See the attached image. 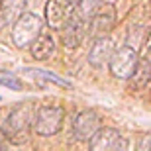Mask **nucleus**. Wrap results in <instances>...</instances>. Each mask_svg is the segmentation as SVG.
<instances>
[{
  "instance_id": "f257e3e1",
  "label": "nucleus",
  "mask_w": 151,
  "mask_h": 151,
  "mask_svg": "<svg viewBox=\"0 0 151 151\" xmlns=\"http://www.w3.org/2000/svg\"><path fill=\"white\" fill-rule=\"evenodd\" d=\"M34 118H35V108L32 102L16 106L4 120V126H2L4 139L14 143V145H24L29 139Z\"/></svg>"
},
{
  "instance_id": "f03ea898",
  "label": "nucleus",
  "mask_w": 151,
  "mask_h": 151,
  "mask_svg": "<svg viewBox=\"0 0 151 151\" xmlns=\"http://www.w3.org/2000/svg\"><path fill=\"white\" fill-rule=\"evenodd\" d=\"M43 32V20L34 12H24L12 26V43L16 47H29V43Z\"/></svg>"
},
{
  "instance_id": "7ed1b4c3",
  "label": "nucleus",
  "mask_w": 151,
  "mask_h": 151,
  "mask_svg": "<svg viewBox=\"0 0 151 151\" xmlns=\"http://www.w3.org/2000/svg\"><path fill=\"white\" fill-rule=\"evenodd\" d=\"M63 120H65V112L59 106H41L35 110L34 118V129L37 135L41 137H51L61 132L63 128Z\"/></svg>"
},
{
  "instance_id": "20e7f679",
  "label": "nucleus",
  "mask_w": 151,
  "mask_h": 151,
  "mask_svg": "<svg viewBox=\"0 0 151 151\" xmlns=\"http://www.w3.org/2000/svg\"><path fill=\"white\" fill-rule=\"evenodd\" d=\"M137 61H139V55H137V49L129 47V45H124L120 49H114L110 61H108V67H110V73L116 78H132L135 67H137Z\"/></svg>"
},
{
  "instance_id": "39448f33",
  "label": "nucleus",
  "mask_w": 151,
  "mask_h": 151,
  "mask_svg": "<svg viewBox=\"0 0 151 151\" xmlns=\"http://www.w3.org/2000/svg\"><path fill=\"white\" fill-rule=\"evenodd\" d=\"M114 24H116V6L110 2H102L98 10L92 14L88 22H86V32L90 37H104L112 32Z\"/></svg>"
},
{
  "instance_id": "423d86ee",
  "label": "nucleus",
  "mask_w": 151,
  "mask_h": 151,
  "mask_svg": "<svg viewBox=\"0 0 151 151\" xmlns=\"http://www.w3.org/2000/svg\"><path fill=\"white\" fill-rule=\"evenodd\" d=\"M100 128L102 122L98 114L92 112V110H83L73 120V137L77 141H88Z\"/></svg>"
},
{
  "instance_id": "0eeeda50",
  "label": "nucleus",
  "mask_w": 151,
  "mask_h": 151,
  "mask_svg": "<svg viewBox=\"0 0 151 151\" xmlns=\"http://www.w3.org/2000/svg\"><path fill=\"white\" fill-rule=\"evenodd\" d=\"M75 6L71 0H47L45 4V24L53 29H61L73 16Z\"/></svg>"
},
{
  "instance_id": "6e6552de",
  "label": "nucleus",
  "mask_w": 151,
  "mask_h": 151,
  "mask_svg": "<svg viewBox=\"0 0 151 151\" xmlns=\"http://www.w3.org/2000/svg\"><path fill=\"white\" fill-rule=\"evenodd\" d=\"M86 35V22L77 14V10L73 12V16L67 20V24L61 28V43L67 49H77L81 41Z\"/></svg>"
},
{
  "instance_id": "1a4fd4ad",
  "label": "nucleus",
  "mask_w": 151,
  "mask_h": 151,
  "mask_svg": "<svg viewBox=\"0 0 151 151\" xmlns=\"http://www.w3.org/2000/svg\"><path fill=\"white\" fill-rule=\"evenodd\" d=\"M88 141V151H120L124 137L116 128H100Z\"/></svg>"
},
{
  "instance_id": "9d476101",
  "label": "nucleus",
  "mask_w": 151,
  "mask_h": 151,
  "mask_svg": "<svg viewBox=\"0 0 151 151\" xmlns=\"http://www.w3.org/2000/svg\"><path fill=\"white\" fill-rule=\"evenodd\" d=\"M114 49H116V45H114V41L108 37V35H104V37H96L94 41H92V47L88 49V63L94 69L104 67V65L110 61Z\"/></svg>"
},
{
  "instance_id": "9b49d317",
  "label": "nucleus",
  "mask_w": 151,
  "mask_h": 151,
  "mask_svg": "<svg viewBox=\"0 0 151 151\" xmlns=\"http://www.w3.org/2000/svg\"><path fill=\"white\" fill-rule=\"evenodd\" d=\"M29 53L35 61H47L55 53V41L47 34H39L37 37L29 43Z\"/></svg>"
},
{
  "instance_id": "f8f14e48",
  "label": "nucleus",
  "mask_w": 151,
  "mask_h": 151,
  "mask_svg": "<svg viewBox=\"0 0 151 151\" xmlns=\"http://www.w3.org/2000/svg\"><path fill=\"white\" fill-rule=\"evenodd\" d=\"M22 73L26 75L28 78H32V81L39 83V84L49 83V84H57V86H63V88H71V86H73V84L69 83L67 78L59 77V75L51 73V71H45V69H32V67H28V69H24Z\"/></svg>"
},
{
  "instance_id": "ddd939ff",
  "label": "nucleus",
  "mask_w": 151,
  "mask_h": 151,
  "mask_svg": "<svg viewBox=\"0 0 151 151\" xmlns=\"http://www.w3.org/2000/svg\"><path fill=\"white\" fill-rule=\"evenodd\" d=\"M28 0H2L0 4V16L4 24H14L18 18L26 12Z\"/></svg>"
},
{
  "instance_id": "4468645a",
  "label": "nucleus",
  "mask_w": 151,
  "mask_h": 151,
  "mask_svg": "<svg viewBox=\"0 0 151 151\" xmlns=\"http://www.w3.org/2000/svg\"><path fill=\"white\" fill-rule=\"evenodd\" d=\"M132 78H134L135 88L147 86V83H149V78H151V65H149V59L147 57H141L139 61H137V67H135Z\"/></svg>"
},
{
  "instance_id": "2eb2a0df",
  "label": "nucleus",
  "mask_w": 151,
  "mask_h": 151,
  "mask_svg": "<svg viewBox=\"0 0 151 151\" xmlns=\"http://www.w3.org/2000/svg\"><path fill=\"white\" fill-rule=\"evenodd\" d=\"M78 2V8H77V14L83 18L84 22H88L92 14L98 10V6L104 2V0H77Z\"/></svg>"
},
{
  "instance_id": "dca6fc26",
  "label": "nucleus",
  "mask_w": 151,
  "mask_h": 151,
  "mask_svg": "<svg viewBox=\"0 0 151 151\" xmlns=\"http://www.w3.org/2000/svg\"><path fill=\"white\" fill-rule=\"evenodd\" d=\"M0 84L6 86V88H10V90H22L24 88L22 78H18L14 73L4 71V69H0Z\"/></svg>"
},
{
  "instance_id": "f3484780",
  "label": "nucleus",
  "mask_w": 151,
  "mask_h": 151,
  "mask_svg": "<svg viewBox=\"0 0 151 151\" xmlns=\"http://www.w3.org/2000/svg\"><path fill=\"white\" fill-rule=\"evenodd\" d=\"M135 151H151V135L145 134L139 139V143L135 145Z\"/></svg>"
},
{
  "instance_id": "a211bd4d",
  "label": "nucleus",
  "mask_w": 151,
  "mask_h": 151,
  "mask_svg": "<svg viewBox=\"0 0 151 151\" xmlns=\"http://www.w3.org/2000/svg\"><path fill=\"white\" fill-rule=\"evenodd\" d=\"M0 151H8V149H6V141H4L2 135H0Z\"/></svg>"
},
{
  "instance_id": "6ab92c4d",
  "label": "nucleus",
  "mask_w": 151,
  "mask_h": 151,
  "mask_svg": "<svg viewBox=\"0 0 151 151\" xmlns=\"http://www.w3.org/2000/svg\"><path fill=\"white\" fill-rule=\"evenodd\" d=\"M0 102H2V96H0Z\"/></svg>"
},
{
  "instance_id": "aec40b11",
  "label": "nucleus",
  "mask_w": 151,
  "mask_h": 151,
  "mask_svg": "<svg viewBox=\"0 0 151 151\" xmlns=\"http://www.w3.org/2000/svg\"><path fill=\"white\" fill-rule=\"evenodd\" d=\"M0 2H2V0H0Z\"/></svg>"
}]
</instances>
